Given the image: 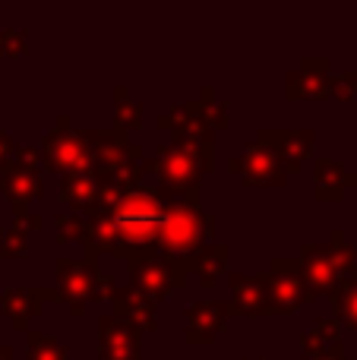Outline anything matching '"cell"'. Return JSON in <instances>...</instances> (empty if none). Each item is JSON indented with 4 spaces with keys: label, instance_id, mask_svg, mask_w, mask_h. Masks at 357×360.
Returning a JSON list of instances; mask_svg holds the SVG:
<instances>
[{
    "label": "cell",
    "instance_id": "d4e9b609",
    "mask_svg": "<svg viewBox=\"0 0 357 360\" xmlns=\"http://www.w3.org/2000/svg\"><path fill=\"white\" fill-rule=\"evenodd\" d=\"M190 108H193L196 117H200L206 127H212V130H225V127H231V111H228V101H221L219 95H215L212 86H202L200 89V98L190 101Z\"/></svg>",
    "mask_w": 357,
    "mask_h": 360
},
{
    "label": "cell",
    "instance_id": "5bb4252c",
    "mask_svg": "<svg viewBox=\"0 0 357 360\" xmlns=\"http://www.w3.org/2000/svg\"><path fill=\"white\" fill-rule=\"evenodd\" d=\"M332 67L323 57H307L294 73L285 76V95L288 98H326L332 95Z\"/></svg>",
    "mask_w": 357,
    "mask_h": 360
},
{
    "label": "cell",
    "instance_id": "7a4b0ae2",
    "mask_svg": "<svg viewBox=\"0 0 357 360\" xmlns=\"http://www.w3.org/2000/svg\"><path fill=\"white\" fill-rule=\"evenodd\" d=\"M215 234V215L202 212L200 202L193 199H174L171 205V218L164 224L162 237H158V253L162 256H190L196 250H202L206 243H212Z\"/></svg>",
    "mask_w": 357,
    "mask_h": 360
},
{
    "label": "cell",
    "instance_id": "ac0fdd59",
    "mask_svg": "<svg viewBox=\"0 0 357 360\" xmlns=\"http://www.w3.org/2000/svg\"><path fill=\"white\" fill-rule=\"evenodd\" d=\"M234 316H266V275H228Z\"/></svg>",
    "mask_w": 357,
    "mask_h": 360
},
{
    "label": "cell",
    "instance_id": "6da1fadb",
    "mask_svg": "<svg viewBox=\"0 0 357 360\" xmlns=\"http://www.w3.org/2000/svg\"><path fill=\"white\" fill-rule=\"evenodd\" d=\"M174 199L177 196L164 186H136L124 193L117 209L111 212L120 231V247L114 250V259L124 250H158V237L171 218Z\"/></svg>",
    "mask_w": 357,
    "mask_h": 360
},
{
    "label": "cell",
    "instance_id": "d590c367",
    "mask_svg": "<svg viewBox=\"0 0 357 360\" xmlns=\"http://www.w3.org/2000/svg\"><path fill=\"white\" fill-rule=\"evenodd\" d=\"M16 221L22 224L25 231H41V228H44V218H41V215H32V212H29L25 218H16Z\"/></svg>",
    "mask_w": 357,
    "mask_h": 360
},
{
    "label": "cell",
    "instance_id": "3957f363",
    "mask_svg": "<svg viewBox=\"0 0 357 360\" xmlns=\"http://www.w3.org/2000/svg\"><path fill=\"white\" fill-rule=\"evenodd\" d=\"M41 155L44 171L54 174H92L95 155L92 143H89L86 130H76L70 114H57V127L41 139Z\"/></svg>",
    "mask_w": 357,
    "mask_h": 360
},
{
    "label": "cell",
    "instance_id": "1f68e13d",
    "mask_svg": "<svg viewBox=\"0 0 357 360\" xmlns=\"http://www.w3.org/2000/svg\"><path fill=\"white\" fill-rule=\"evenodd\" d=\"M29 51V32L25 29H4L0 32V54L4 57H19Z\"/></svg>",
    "mask_w": 357,
    "mask_h": 360
},
{
    "label": "cell",
    "instance_id": "603a6c76",
    "mask_svg": "<svg viewBox=\"0 0 357 360\" xmlns=\"http://www.w3.org/2000/svg\"><path fill=\"white\" fill-rule=\"evenodd\" d=\"M98 193H101V180L98 174H67L60 177V199L67 205H73L76 215H95L98 212Z\"/></svg>",
    "mask_w": 357,
    "mask_h": 360
},
{
    "label": "cell",
    "instance_id": "f1b7e54d",
    "mask_svg": "<svg viewBox=\"0 0 357 360\" xmlns=\"http://www.w3.org/2000/svg\"><path fill=\"white\" fill-rule=\"evenodd\" d=\"M29 360H70V351L57 342L54 335H44V332H32L29 329Z\"/></svg>",
    "mask_w": 357,
    "mask_h": 360
},
{
    "label": "cell",
    "instance_id": "8fae6325",
    "mask_svg": "<svg viewBox=\"0 0 357 360\" xmlns=\"http://www.w3.org/2000/svg\"><path fill=\"white\" fill-rule=\"evenodd\" d=\"M60 297L57 288H4L0 291V313L13 323V329L29 335V323L44 313L48 300Z\"/></svg>",
    "mask_w": 357,
    "mask_h": 360
},
{
    "label": "cell",
    "instance_id": "30bf717a",
    "mask_svg": "<svg viewBox=\"0 0 357 360\" xmlns=\"http://www.w3.org/2000/svg\"><path fill=\"white\" fill-rule=\"evenodd\" d=\"M297 259H301V275H304V281H307L313 300L332 297L342 288V281H345L339 266H335L332 253H329V247H323V243H304Z\"/></svg>",
    "mask_w": 357,
    "mask_h": 360
},
{
    "label": "cell",
    "instance_id": "9a60e30c",
    "mask_svg": "<svg viewBox=\"0 0 357 360\" xmlns=\"http://www.w3.org/2000/svg\"><path fill=\"white\" fill-rule=\"evenodd\" d=\"M111 307H114V316H117L120 323H130L133 329H139V332L158 329V300H152L149 294L136 291L133 285L114 288Z\"/></svg>",
    "mask_w": 357,
    "mask_h": 360
},
{
    "label": "cell",
    "instance_id": "d6986e66",
    "mask_svg": "<svg viewBox=\"0 0 357 360\" xmlns=\"http://www.w3.org/2000/svg\"><path fill=\"white\" fill-rule=\"evenodd\" d=\"M301 348L307 360H348L345 345H342L339 319H329V316H316V329L304 332Z\"/></svg>",
    "mask_w": 357,
    "mask_h": 360
},
{
    "label": "cell",
    "instance_id": "8992f818",
    "mask_svg": "<svg viewBox=\"0 0 357 360\" xmlns=\"http://www.w3.org/2000/svg\"><path fill=\"white\" fill-rule=\"evenodd\" d=\"M54 278H57V294L60 300H67L70 316H82L86 313V304L95 300V291H98L101 272L95 266V259H60L54 262Z\"/></svg>",
    "mask_w": 357,
    "mask_h": 360
},
{
    "label": "cell",
    "instance_id": "74e56055",
    "mask_svg": "<svg viewBox=\"0 0 357 360\" xmlns=\"http://www.w3.org/2000/svg\"><path fill=\"white\" fill-rule=\"evenodd\" d=\"M247 360H266V357H247Z\"/></svg>",
    "mask_w": 357,
    "mask_h": 360
},
{
    "label": "cell",
    "instance_id": "f546056e",
    "mask_svg": "<svg viewBox=\"0 0 357 360\" xmlns=\"http://www.w3.org/2000/svg\"><path fill=\"white\" fill-rule=\"evenodd\" d=\"M0 256L4 259H22V256H29V240H25V228L19 221H13L10 228L0 231Z\"/></svg>",
    "mask_w": 357,
    "mask_h": 360
},
{
    "label": "cell",
    "instance_id": "7c38bea8",
    "mask_svg": "<svg viewBox=\"0 0 357 360\" xmlns=\"http://www.w3.org/2000/svg\"><path fill=\"white\" fill-rule=\"evenodd\" d=\"M0 193L13 202V215L25 218L29 215V202L41 196V171H32L13 158L10 165L0 168Z\"/></svg>",
    "mask_w": 357,
    "mask_h": 360
},
{
    "label": "cell",
    "instance_id": "277c9868",
    "mask_svg": "<svg viewBox=\"0 0 357 360\" xmlns=\"http://www.w3.org/2000/svg\"><path fill=\"white\" fill-rule=\"evenodd\" d=\"M145 174H158L162 186L168 193L181 199H193L200 202V177H202V168L187 149L174 143H162L155 149V155L145 158Z\"/></svg>",
    "mask_w": 357,
    "mask_h": 360
},
{
    "label": "cell",
    "instance_id": "52a82bcc",
    "mask_svg": "<svg viewBox=\"0 0 357 360\" xmlns=\"http://www.w3.org/2000/svg\"><path fill=\"white\" fill-rule=\"evenodd\" d=\"M130 285L136 291L149 294L152 300L168 297L171 291L187 285V272H183L177 256H155V259H143L130 266Z\"/></svg>",
    "mask_w": 357,
    "mask_h": 360
},
{
    "label": "cell",
    "instance_id": "5b68a950",
    "mask_svg": "<svg viewBox=\"0 0 357 360\" xmlns=\"http://www.w3.org/2000/svg\"><path fill=\"white\" fill-rule=\"evenodd\" d=\"M307 300H313V294L301 275V259L275 256L272 272H266V316H291Z\"/></svg>",
    "mask_w": 357,
    "mask_h": 360
},
{
    "label": "cell",
    "instance_id": "9c48e42d",
    "mask_svg": "<svg viewBox=\"0 0 357 360\" xmlns=\"http://www.w3.org/2000/svg\"><path fill=\"white\" fill-rule=\"evenodd\" d=\"M89 143H92V155H95V174L108 177L126 162H145V152L139 143L126 139V130L108 127V130H86Z\"/></svg>",
    "mask_w": 357,
    "mask_h": 360
},
{
    "label": "cell",
    "instance_id": "83f0119b",
    "mask_svg": "<svg viewBox=\"0 0 357 360\" xmlns=\"http://www.w3.org/2000/svg\"><path fill=\"white\" fill-rule=\"evenodd\" d=\"M326 247H329V253H332L335 266H339L342 278H345V281L354 278V275H357V250L345 243V234H342V231H332Z\"/></svg>",
    "mask_w": 357,
    "mask_h": 360
},
{
    "label": "cell",
    "instance_id": "8d00e7d4",
    "mask_svg": "<svg viewBox=\"0 0 357 360\" xmlns=\"http://www.w3.org/2000/svg\"><path fill=\"white\" fill-rule=\"evenodd\" d=\"M13 354H16V351H13L10 345H0V360H16Z\"/></svg>",
    "mask_w": 357,
    "mask_h": 360
},
{
    "label": "cell",
    "instance_id": "2e32d148",
    "mask_svg": "<svg viewBox=\"0 0 357 360\" xmlns=\"http://www.w3.org/2000/svg\"><path fill=\"white\" fill-rule=\"evenodd\" d=\"M231 316V304L225 300H206V304H193L187 310V332L183 342L187 345H212L215 335L221 332V326Z\"/></svg>",
    "mask_w": 357,
    "mask_h": 360
},
{
    "label": "cell",
    "instance_id": "4316f807",
    "mask_svg": "<svg viewBox=\"0 0 357 360\" xmlns=\"http://www.w3.org/2000/svg\"><path fill=\"white\" fill-rule=\"evenodd\" d=\"M332 304H335V316H339L348 329H354V335H357V275L342 281V288L332 294Z\"/></svg>",
    "mask_w": 357,
    "mask_h": 360
},
{
    "label": "cell",
    "instance_id": "7402d4cb",
    "mask_svg": "<svg viewBox=\"0 0 357 360\" xmlns=\"http://www.w3.org/2000/svg\"><path fill=\"white\" fill-rule=\"evenodd\" d=\"M228 256H231V247H228V243H206V247L196 250V253L181 256V266L187 275H196L202 288H212L215 275L225 272Z\"/></svg>",
    "mask_w": 357,
    "mask_h": 360
},
{
    "label": "cell",
    "instance_id": "836d02e7",
    "mask_svg": "<svg viewBox=\"0 0 357 360\" xmlns=\"http://www.w3.org/2000/svg\"><path fill=\"white\" fill-rule=\"evenodd\" d=\"M16 162L25 165V168H32V171H44L41 146H22V149H16Z\"/></svg>",
    "mask_w": 357,
    "mask_h": 360
},
{
    "label": "cell",
    "instance_id": "e575fe53",
    "mask_svg": "<svg viewBox=\"0 0 357 360\" xmlns=\"http://www.w3.org/2000/svg\"><path fill=\"white\" fill-rule=\"evenodd\" d=\"M13 158H16V146H13L10 133L0 130V168H4V165H10Z\"/></svg>",
    "mask_w": 357,
    "mask_h": 360
},
{
    "label": "cell",
    "instance_id": "484cf974",
    "mask_svg": "<svg viewBox=\"0 0 357 360\" xmlns=\"http://www.w3.org/2000/svg\"><path fill=\"white\" fill-rule=\"evenodd\" d=\"M114 127L117 130H139L143 127V105L130 101L126 86H114Z\"/></svg>",
    "mask_w": 357,
    "mask_h": 360
},
{
    "label": "cell",
    "instance_id": "4fadbf2b",
    "mask_svg": "<svg viewBox=\"0 0 357 360\" xmlns=\"http://www.w3.org/2000/svg\"><path fill=\"white\" fill-rule=\"evenodd\" d=\"M98 360H143L139 329L120 323L117 316L98 319Z\"/></svg>",
    "mask_w": 357,
    "mask_h": 360
},
{
    "label": "cell",
    "instance_id": "e0dca14e",
    "mask_svg": "<svg viewBox=\"0 0 357 360\" xmlns=\"http://www.w3.org/2000/svg\"><path fill=\"white\" fill-rule=\"evenodd\" d=\"M257 139L269 143L272 149L282 155L288 174L297 171V168H304V162L310 158V152H313V146H316L313 130H259Z\"/></svg>",
    "mask_w": 357,
    "mask_h": 360
},
{
    "label": "cell",
    "instance_id": "4dcf8cb0",
    "mask_svg": "<svg viewBox=\"0 0 357 360\" xmlns=\"http://www.w3.org/2000/svg\"><path fill=\"white\" fill-rule=\"evenodd\" d=\"M54 224H57V243H73V240H82V243H86L89 218L76 215V212H67V215H57Z\"/></svg>",
    "mask_w": 357,
    "mask_h": 360
},
{
    "label": "cell",
    "instance_id": "cb8c5ba5",
    "mask_svg": "<svg viewBox=\"0 0 357 360\" xmlns=\"http://www.w3.org/2000/svg\"><path fill=\"white\" fill-rule=\"evenodd\" d=\"M120 247V231L111 212H95L89 215V234H86V253L89 259H98L101 253L114 256V250Z\"/></svg>",
    "mask_w": 357,
    "mask_h": 360
},
{
    "label": "cell",
    "instance_id": "ffe728a7",
    "mask_svg": "<svg viewBox=\"0 0 357 360\" xmlns=\"http://www.w3.org/2000/svg\"><path fill=\"white\" fill-rule=\"evenodd\" d=\"M357 186V174L348 171L342 162L335 158H316V168H313V193L316 199L323 202H339L348 190Z\"/></svg>",
    "mask_w": 357,
    "mask_h": 360
},
{
    "label": "cell",
    "instance_id": "d6a6232c",
    "mask_svg": "<svg viewBox=\"0 0 357 360\" xmlns=\"http://www.w3.org/2000/svg\"><path fill=\"white\" fill-rule=\"evenodd\" d=\"M332 95L339 101H348V98H354L357 95V73L354 70H348V73H339L332 79Z\"/></svg>",
    "mask_w": 357,
    "mask_h": 360
},
{
    "label": "cell",
    "instance_id": "44dd1931",
    "mask_svg": "<svg viewBox=\"0 0 357 360\" xmlns=\"http://www.w3.org/2000/svg\"><path fill=\"white\" fill-rule=\"evenodd\" d=\"M171 143L187 149L190 155L200 162L202 174H209V171L215 168V130L202 124L200 117H193L190 124H183L181 130H174V139H171Z\"/></svg>",
    "mask_w": 357,
    "mask_h": 360
},
{
    "label": "cell",
    "instance_id": "ba28073f",
    "mask_svg": "<svg viewBox=\"0 0 357 360\" xmlns=\"http://www.w3.org/2000/svg\"><path fill=\"white\" fill-rule=\"evenodd\" d=\"M228 168L244 174L247 186H253V184L257 186H285L288 184V168H285L282 155H278L269 143H263V139L247 146L244 155L234 158Z\"/></svg>",
    "mask_w": 357,
    "mask_h": 360
}]
</instances>
